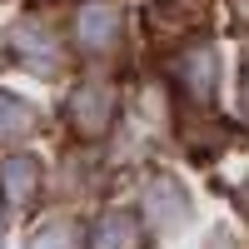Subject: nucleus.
<instances>
[{
  "instance_id": "423d86ee",
  "label": "nucleus",
  "mask_w": 249,
  "mask_h": 249,
  "mask_svg": "<svg viewBox=\"0 0 249 249\" xmlns=\"http://www.w3.org/2000/svg\"><path fill=\"white\" fill-rule=\"evenodd\" d=\"M140 219L135 214H120V210H110V214H100L95 219V230H90V249H140Z\"/></svg>"
},
{
  "instance_id": "20e7f679",
  "label": "nucleus",
  "mask_w": 249,
  "mask_h": 249,
  "mask_svg": "<svg viewBox=\"0 0 249 249\" xmlns=\"http://www.w3.org/2000/svg\"><path fill=\"white\" fill-rule=\"evenodd\" d=\"M40 160L35 155H10L5 164H0V199L10 204V210H30V204L40 199Z\"/></svg>"
},
{
  "instance_id": "f257e3e1",
  "label": "nucleus",
  "mask_w": 249,
  "mask_h": 249,
  "mask_svg": "<svg viewBox=\"0 0 249 249\" xmlns=\"http://www.w3.org/2000/svg\"><path fill=\"white\" fill-rule=\"evenodd\" d=\"M65 120H70V130L80 140H100L110 130V120H115V95L110 85H100V80H85V85H75L70 100H65Z\"/></svg>"
},
{
  "instance_id": "9d476101",
  "label": "nucleus",
  "mask_w": 249,
  "mask_h": 249,
  "mask_svg": "<svg viewBox=\"0 0 249 249\" xmlns=\"http://www.w3.org/2000/svg\"><path fill=\"white\" fill-rule=\"evenodd\" d=\"M234 15H239V20H249V0H234Z\"/></svg>"
},
{
  "instance_id": "7ed1b4c3",
  "label": "nucleus",
  "mask_w": 249,
  "mask_h": 249,
  "mask_svg": "<svg viewBox=\"0 0 249 249\" xmlns=\"http://www.w3.org/2000/svg\"><path fill=\"white\" fill-rule=\"evenodd\" d=\"M10 55L20 60V65H30L35 75H55L60 70V40L45 25H35V20H25V25L10 30Z\"/></svg>"
},
{
  "instance_id": "39448f33",
  "label": "nucleus",
  "mask_w": 249,
  "mask_h": 249,
  "mask_svg": "<svg viewBox=\"0 0 249 249\" xmlns=\"http://www.w3.org/2000/svg\"><path fill=\"white\" fill-rule=\"evenodd\" d=\"M175 75H179L184 95H190L195 105H204V100L214 95V80H219V60H214V50L199 40V45L179 50V65H175Z\"/></svg>"
},
{
  "instance_id": "f8f14e48",
  "label": "nucleus",
  "mask_w": 249,
  "mask_h": 249,
  "mask_svg": "<svg viewBox=\"0 0 249 249\" xmlns=\"http://www.w3.org/2000/svg\"><path fill=\"white\" fill-rule=\"evenodd\" d=\"M244 100H249V70H244Z\"/></svg>"
},
{
  "instance_id": "0eeeda50",
  "label": "nucleus",
  "mask_w": 249,
  "mask_h": 249,
  "mask_svg": "<svg viewBox=\"0 0 249 249\" xmlns=\"http://www.w3.org/2000/svg\"><path fill=\"white\" fill-rule=\"evenodd\" d=\"M144 210H150V219H160V224H179L184 214H190V199H184V190L175 179H150Z\"/></svg>"
},
{
  "instance_id": "6e6552de",
  "label": "nucleus",
  "mask_w": 249,
  "mask_h": 249,
  "mask_svg": "<svg viewBox=\"0 0 249 249\" xmlns=\"http://www.w3.org/2000/svg\"><path fill=\"white\" fill-rule=\"evenodd\" d=\"M30 249H85V234L75 219H50L30 234Z\"/></svg>"
},
{
  "instance_id": "1a4fd4ad",
  "label": "nucleus",
  "mask_w": 249,
  "mask_h": 249,
  "mask_svg": "<svg viewBox=\"0 0 249 249\" xmlns=\"http://www.w3.org/2000/svg\"><path fill=\"white\" fill-rule=\"evenodd\" d=\"M30 124H35L30 105H25V100H15L10 90H0V140H20Z\"/></svg>"
},
{
  "instance_id": "9b49d317",
  "label": "nucleus",
  "mask_w": 249,
  "mask_h": 249,
  "mask_svg": "<svg viewBox=\"0 0 249 249\" xmlns=\"http://www.w3.org/2000/svg\"><path fill=\"white\" fill-rule=\"evenodd\" d=\"M239 204H244V214H249V179H244V190H239Z\"/></svg>"
},
{
  "instance_id": "f03ea898",
  "label": "nucleus",
  "mask_w": 249,
  "mask_h": 249,
  "mask_svg": "<svg viewBox=\"0 0 249 249\" xmlns=\"http://www.w3.org/2000/svg\"><path fill=\"white\" fill-rule=\"evenodd\" d=\"M120 35H124V20H120L115 5H105V0L80 5V15H75V40H80V50H85V55H105V50H115Z\"/></svg>"
}]
</instances>
